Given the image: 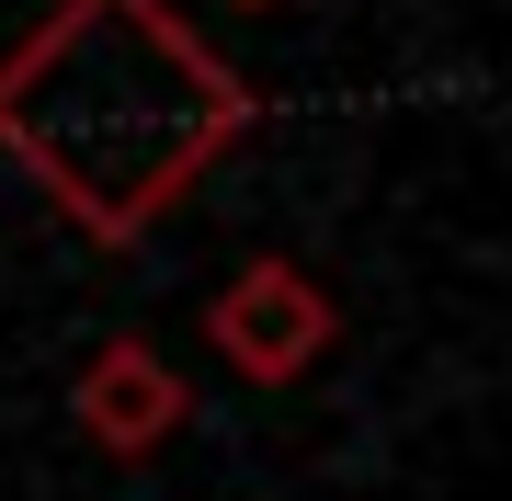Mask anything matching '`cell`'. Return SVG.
Segmentation results:
<instances>
[{
  "label": "cell",
  "instance_id": "6da1fadb",
  "mask_svg": "<svg viewBox=\"0 0 512 501\" xmlns=\"http://www.w3.org/2000/svg\"><path fill=\"white\" fill-rule=\"evenodd\" d=\"M251 114V80L171 0H57L0 57V160H23L103 251L148 240L251 137Z\"/></svg>",
  "mask_w": 512,
  "mask_h": 501
},
{
  "label": "cell",
  "instance_id": "7a4b0ae2",
  "mask_svg": "<svg viewBox=\"0 0 512 501\" xmlns=\"http://www.w3.org/2000/svg\"><path fill=\"white\" fill-rule=\"evenodd\" d=\"M330 342H342V308H330V285L296 251L239 262L217 297H205V353H217L239 388H296Z\"/></svg>",
  "mask_w": 512,
  "mask_h": 501
},
{
  "label": "cell",
  "instance_id": "3957f363",
  "mask_svg": "<svg viewBox=\"0 0 512 501\" xmlns=\"http://www.w3.org/2000/svg\"><path fill=\"white\" fill-rule=\"evenodd\" d=\"M69 410H80V433H92L103 456H160L171 433L194 422V388H183V365H171L148 331H114V342H92Z\"/></svg>",
  "mask_w": 512,
  "mask_h": 501
},
{
  "label": "cell",
  "instance_id": "277c9868",
  "mask_svg": "<svg viewBox=\"0 0 512 501\" xmlns=\"http://www.w3.org/2000/svg\"><path fill=\"white\" fill-rule=\"evenodd\" d=\"M239 12H262V0H239Z\"/></svg>",
  "mask_w": 512,
  "mask_h": 501
}]
</instances>
